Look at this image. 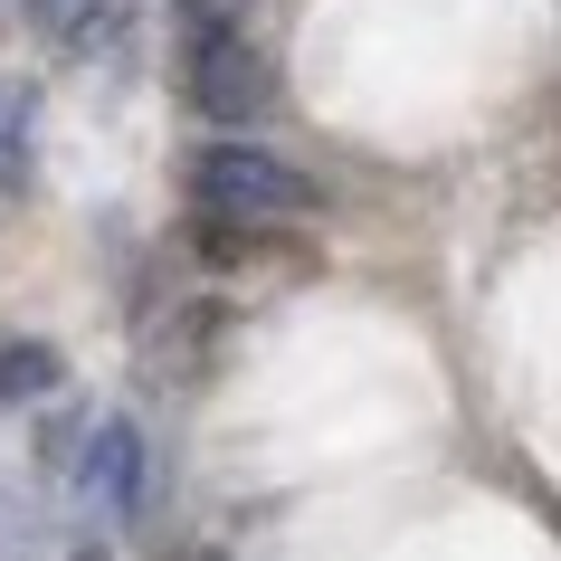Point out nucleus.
<instances>
[{
	"instance_id": "f257e3e1",
	"label": "nucleus",
	"mask_w": 561,
	"mask_h": 561,
	"mask_svg": "<svg viewBox=\"0 0 561 561\" xmlns=\"http://www.w3.org/2000/svg\"><path fill=\"white\" fill-rule=\"evenodd\" d=\"M181 181H191V209H201V219H248V229H296V219H314V201H324L296 162H276V152H257V144H201L181 162Z\"/></svg>"
},
{
	"instance_id": "f03ea898",
	"label": "nucleus",
	"mask_w": 561,
	"mask_h": 561,
	"mask_svg": "<svg viewBox=\"0 0 561 561\" xmlns=\"http://www.w3.org/2000/svg\"><path fill=\"white\" fill-rule=\"evenodd\" d=\"M181 95L201 105L209 124H248L266 115V48L248 38V20H181Z\"/></svg>"
},
{
	"instance_id": "7ed1b4c3",
	"label": "nucleus",
	"mask_w": 561,
	"mask_h": 561,
	"mask_svg": "<svg viewBox=\"0 0 561 561\" xmlns=\"http://www.w3.org/2000/svg\"><path fill=\"white\" fill-rule=\"evenodd\" d=\"M77 476H87V495L105 504V514H134V504H144V438H134V419H95Z\"/></svg>"
},
{
	"instance_id": "20e7f679",
	"label": "nucleus",
	"mask_w": 561,
	"mask_h": 561,
	"mask_svg": "<svg viewBox=\"0 0 561 561\" xmlns=\"http://www.w3.org/2000/svg\"><path fill=\"white\" fill-rule=\"evenodd\" d=\"M30 162H38V87L0 77V191H30Z\"/></svg>"
},
{
	"instance_id": "39448f33",
	"label": "nucleus",
	"mask_w": 561,
	"mask_h": 561,
	"mask_svg": "<svg viewBox=\"0 0 561 561\" xmlns=\"http://www.w3.org/2000/svg\"><path fill=\"white\" fill-rule=\"evenodd\" d=\"M67 381L58 343H0V400H48Z\"/></svg>"
},
{
	"instance_id": "423d86ee",
	"label": "nucleus",
	"mask_w": 561,
	"mask_h": 561,
	"mask_svg": "<svg viewBox=\"0 0 561 561\" xmlns=\"http://www.w3.org/2000/svg\"><path fill=\"white\" fill-rule=\"evenodd\" d=\"M0 561H38V504L0 485Z\"/></svg>"
},
{
	"instance_id": "0eeeda50",
	"label": "nucleus",
	"mask_w": 561,
	"mask_h": 561,
	"mask_svg": "<svg viewBox=\"0 0 561 561\" xmlns=\"http://www.w3.org/2000/svg\"><path fill=\"white\" fill-rule=\"evenodd\" d=\"M30 20H38V38H87V20H95V0H30Z\"/></svg>"
},
{
	"instance_id": "6e6552de",
	"label": "nucleus",
	"mask_w": 561,
	"mask_h": 561,
	"mask_svg": "<svg viewBox=\"0 0 561 561\" xmlns=\"http://www.w3.org/2000/svg\"><path fill=\"white\" fill-rule=\"evenodd\" d=\"M67 561H115V552H105V542H77V552H67Z\"/></svg>"
}]
</instances>
